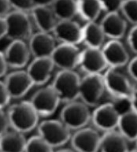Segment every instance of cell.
I'll return each instance as SVG.
<instances>
[{
	"label": "cell",
	"instance_id": "52a82bcc",
	"mask_svg": "<svg viewBox=\"0 0 137 152\" xmlns=\"http://www.w3.org/2000/svg\"><path fill=\"white\" fill-rule=\"evenodd\" d=\"M5 19L7 25V38L10 40H28L32 35V21L28 13L13 10Z\"/></svg>",
	"mask_w": 137,
	"mask_h": 152
},
{
	"label": "cell",
	"instance_id": "603a6c76",
	"mask_svg": "<svg viewBox=\"0 0 137 152\" xmlns=\"http://www.w3.org/2000/svg\"><path fill=\"white\" fill-rule=\"evenodd\" d=\"M26 143L24 133L12 129L0 136V151H25Z\"/></svg>",
	"mask_w": 137,
	"mask_h": 152
},
{
	"label": "cell",
	"instance_id": "f1b7e54d",
	"mask_svg": "<svg viewBox=\"0 0 137 152\" xmlns=\"http://www.w3.org/2000/svg\"><path fill=\"white\" fill-rule=\"evenodd\" d=\"M9 2L14 10L25 13H31L36 6L33 0H9Z\"/></svg>",
	"mask_w": 137,
	"mask_h": 152
},
{
	"label": "cell",
	"instance_id": "30bf717a",
	"mask_svg": "<svg viewBox=\"0 0 137 152\" xmlns=\"http://www.w3.org/2000/svg\"><path fill=\"white\" fill-rule=\"evenodd\" d=\"M82 50L78 45L59 43L55 48L51 59L55 66L62 70H74L80 66Z\"/></svg>",
	"mask_w": 137,
	"mask_h": 152
},
{
	"label": "cell",
	"instance_id": "d6a6232c",
	"mask_svg": "<svg viewBox=\"0 0 137 152\" xmlns=\"http://www.w3.org/2000/svg\"><path fill=\"white\" fill-rule=\"evenodd\" d=\"M9 127L10 125L7 111H5L4 107H0V136L8 131Z\"/></svg>",
	"mask_w": 137,
	"mask_h": 152
},
{
	"label": "cell",
	"instance_id": "ac0fdd59",
	"mask_svg": "<svg viewBox=\"0 0 137 152\" xmlns=\"http://www.w3.org/2000/svg\"><path fill=\"white\" fill-rule=\"evenodd\" d=\"M128 21L120 12L106 14L101 20V26L106 38L121 39L127 33Z\"/></svg>",
	"mask_w": 137,
	"mask_h": 152
},
{
	"label": "cell",
	"instance_id": "8d00e7d4",
	"mask_svg": "<svg viewBox=\"0 0 137 152\" xmlns=\"http://www.w3.org/2000/svg\"><path fill=\"white\" fill-rule=\"evenodd\" d=\"M7 25L5 17H0V40L4 37H7Z\"/></svg>",
	"mask_w": 137,
	"mask_h": 152
},
{
	"label": "cell",
	"instance_id": "8fae6325",
	"mask_svg": "<svg viewBox=\"0 0 137 152\" xmlns=\"http://www.w3.org/2000/svg\"><path fill=\"white\" fill-rule=\"evenodd\" d=\"M102 135L96 128L85 126L76 130L72 135L70 142L73 150L82 152L99 151Z\"/></svg>",
	"mask_w": 137,
	"mask_h": 152
},
{
	"label": "cell",
	"instance_id": "9a60e30c",
	"mask_svg": "<svg viewBox=\"0 0 137 152\" xmlns=\"http://www.w3.org/2000/svg\"><path fill=\"white\" fill-rule=\"evenodd\" d=\"M28 41L30 51L34 58H51L58 46L57 39L50 32L39 31L32 34Z\"/></svg>",
	"mask_w": 137,
	"mask_h": 152
},
{
	"label": "cell",
	"instance_id": "e0dca14e",
	"mask_svg": "<svg viewBox=\"0 0 137 152\" xmlns=\"http://www.w3.org/2000/svg\"><path fill=\"white\" fill-rule=\"evenodd\" d=\"M4 83L11 99L23 97L34 86L27 71L19 69L9 73L5 78Z\"/></svg>",
	"mask_w": 137,
	"mask_h": 152
},
{
	"label": "cell",
	"instance_id": "1f68e13d",
	"mask_svg": "<svg viewBox=\"0 0 137 152\" xmlns=\"http://www.w3.org/2000/svg\"><path fill=\"white\" fill-rule=\"evenodd\" d=\"M126 67L127 74L134 83L137 84V55H135V57L130 59Z\"/></svg>",
	"mask_w": 137,
	"mask_h": 152
},
{
	"label": "cell",
	"instance_id": "2e32d148",
	"mask_svg": "<svg viewBox=\"0 0 137 152\" xmlns=\"http://www.w3.org/2000/svg\"><path fill=\"white\" fill-rule=\"evenodd\" d=\"M79 67L86 74L104 73L108 68V65L102 48L87 47L82 50Z\"/></svg>",
	"mask_w": 137,
	"mask_h": 152
},
{
	"label": "cell",
	"instance_id": "d4e9b609",
	"mask_svg": "<svg viewBox=\"0 0 137 152\" xmlns=\"http://www.w3.org/2000/svg\"><path fill=\"white\" fill-rule=\"evenodd\" d=\"M51 8L58 20H72L78 14L77 0H55Z\"/></svg>",
	"mask_w": 137,
	"mask_h": 152
},
{
	"label": "cell",
	"instance_id": "f546056e",
	"mask_svg": "<svg viewBox=\"0 0 137 152\" xmlns=\"http://www.w3.org/2000/svg\"><path fill=\"white\" fill-rule=\"evenodd\" d=\"M125 0H100L103 11L106 14L121 12V9Z\"/></svg>",
	"mask_w": 137,
	"mask_h": 152
},
{
	"label": "cell",
	"instance_id": "ba28073f",
	"mask_svg": "<svg viewBox=\"0 0 137 152\" xmlns=\"http://www.w3.org/2000/svg\"><path fill=\"white\" fill-rule=\"evenodd\" d=\"M121 114L114 102H106L95 107L91 114V122L95 128L104 132L117 129Z\"/></svg>",
	"mask_w": 137,
	"mask_h": 152
},
{
	"label": "cell",
	"instance_id": "ffe728a7",
	"mask_svg": "<svg viewBox=\"0 0 137 152\" xmlns=\"http://www.w3.org/2000/svg\"><path fill=\"white\" fill-rule=\"evenodd\" d=\"M31 14L39 31L52 33L58 22V19L51 7L35 6L31 11Z\"/></svg>",
	"mask_w": 137,
	"mask_h": 152
},
{
	"label": "cell",
	"instance_id": "44dd1931",
	"mask_svg": "<svg viewBox=\"0 0 137 152\" xmlns=\"http://www.w3.org/2000/svg\"><path fill=\"white\" fill-rule=\"evenodd\" d=\"M129 141L124 135L117 129L105 132L102 135L100 148L101 151H128Z\"/></svg>",
	"mask_w": 137,
	"mask_h": 152
},
{
	"label": "cell",
	"instance_id": "8992f818",
	"mask_svg": "<svg viewBox=\"0 0 137 152\" xmlns=\"http://www.w3.org/2000/svg\"><path fill=\"white\" fill-rule=\"evenodd\" d=\"M106 87L103 73H87L80 80V99L90 107L99 105Z\"/></svg>",
	"mask_w": 137,
	"mask_h": 152
},
{
	"label": "cell",
	"instance_id": "277c9868",
	"mask_svg": "<svg viewBox=\"0 0 137 152\" xmlns=\"http://www.w3.org/2000/svg\"><path fill=\"white\" fill-rule=\"evenodd\" d=\"M38 134L52 147L53 149L62 148L69 142L72 130L60 120H46L37 126Z\"/></svg>",
	"mask_w": 137,
	"mask_h": 152
},
{
	"label": "cell",
	"instance_id": "5b68a950",
	"mask_svg": "<svg viewBox=\"0 0 137 152\" xmlns=\"http://www.w3.org/2000/svg\"><path fill=\"white\" fill-rule=\"evenodd\" d=\"M65 104L61 111L60 119L72 131L87 126L91 121L92 113L90 110V107L82 100L78 101L77 99Z\"/></svg>",
	"mask_w": 137,
	"mask_h": 152
},
{
	"label": "cell",
	"instance_id": "7402d4cb",
	"mask_svg": "<svg viewBox=\"0 0 137 152\" xmlns=\"http://www.w3.org/2000/svg\"><path fill=\"white\" fill-rule=\"evenodd\" d=\"M84 39L83 42L89 48H102L105 44L106 38L100 23L95 21H87L84 26Z\"/></svg>",
	"mask_w": 137,
	"mask_h": 152
},
{
	"label": "cell",
	"instance_id": "83f0119b",
	"mask_svg": "<svg viewBox=\"0 0 137 152\" xmlns=\"http://www.w3.org/2000/svg\"><path fill=\"white\" fill-rule=\"evenodd\" d=\"M121 12L128 23L137 25V0H125Z\"/></svg>",
	"mask_w": 137,
	"mask_h": 152
},
{
	"label": "cell",
	"instance_id": "d590c367",
	"mask_svg": "<svg viewBox=\"0 0 137 152\" xmlns=\"http://www.w3.org/2000/svg\"><path fill=\"white\" fill-rule=\"evenodd\" d=\"M9 66L7 65L6 58H5L4 54L0 52V78L2 77L6 74L7 71V68Z\"/></svg>",
	"mask_w": 137,
	"mask_h": 152
},
{
	"label": "cell",
	"instance_id": "4316f807",
	"mask_svg": "<svg viewBox=\"0 0 137 152\" xmlns=\"http://www.w3.org/2000/svg\"><path fill=\"white\" fill-rule=\"evenodd\" d=\"M52 147L39 134L27 140L25 151H52Z\"/></svg>",
	"mask_w": 137,
	"mask_h": 152
},
{
	"label": "cell",
	"instance_id": "ab89813d",
	"mask_svg": "<svg viewBox=\"0 0 137 152\" xmlns=\"http://www.w3.org/2000/svg\"><path fill=\"white\" fill-rule=\"evenodd\" d=\"M136 147H137V140L136 141Z\"/></svg>",
	"mask_w": 137,
	"mask_h": 152
},
{
	"label": "cell",
	"instance_id": "3957f363",
	"mask_svg": "<svg viewBox=\"0 0 137 152\" xmlns=\"http://www.w3.org/2000/svg\"><path fill=\"white\" fill-rule=\"evenodd\" d=\"M81 78L74 70L60 69L55 75L52 84L61 102H67L80 99V86Z\"/></svg>",
	"mask_w": 137,
	"mask_h": 152
},
{
	"label": "cell",
	"instance_id": "d6986e66",
	"mask_svg": "<svg viewBox=\"0 0 137 152\" xmlns=\"http://www.w3.org/2000/svg\"><path fill=\"white\" fill-rule=\"evenodd\" d=\"M55 67L51 58H34L26 71L34 85H44L50 80Z\"/></svg>",
	"mask_w": 137,
	"mask_h": 152
},
{
	"label": "cell",
	"instance_id": "cb8c5ba5",
	"mask_svg": "<svg viewBox=\"0 0 137 152\" xmlns=\"http://www.w3.org/2000/svg\"><path fill=\"white\" fill-rule=\"evenodd\" d=\"M117 129L129 142L137 140V113L129 109L121 113Z\"/></svg>",
	"mask_w": 137,
	"mask_h": 152
},
{
	"label": "cell",
	"instance_id": "4fadbf2b",
	"mask_svg": "<svg viewBox=\"0 0 137 152\" xmlns=\"http://www.w3.org/2000/svg\"><path fill=\"white\" fill-rule=\"evenodd\" d=\"M52 34L60 43L78 45L83 42L84 29L73 19L58 20Z\"/></svg>",
	"mask_w": 137,
	"mask_h": 152
},
{
	"label": "cell",
	"instance_id": "74e56055",
	"mask_svg": "<svg viewBox=\"0 0 137 152\" xmlns=\"http://www.w3.org/2000/svg\"><path fill=\"white\" fill-rule=\"evenodd\" d=\"M130 107L131 109L133 110L137 113V87L136 86L133 91V94L130 97Z\"/></svg>",
	"mask_w": 137,
	"mask_h": 152
},
{
	"label": "cell",
	"instance_id": "836d02e7",
	"mask_svg": "<svg viewBox=\"0 0 137 152\" xmlns=\"http://www.w3.org/2000/svg\"><path fill=\"white\" fill-rule=\"evenodd\" d=\"M11 99L8 89L4 82L0 80V107H5L9 104Z\"/></svg>",
	"mask_w": 137,
	"mask_h": 152
},
{
	"label": "cell",
	"instance_id": "4dcf8cb0",
	"mask_svg": "<svg viewBox=\"0 0 137 152\" xmlns=\"http://www.w3.org/2000/svg\"><path fill=\"white\" fill-rule=\"evenodd\" d=\"M127 47L131 52L137 55V25H133L127 33Z\"/></svg>",
	"mask_w": 137,
	"mask_h": 152
},
{
	"label": "cell",
	"instance_id": "f35d334b",
	"mask_svg": "<svg viewBox=\"0 0 137 152\" xmlns=\"http://www.w3.org/2000/svg\"><path fill=\"white\" fill-rule=\"evenodd\" d=\"M36 6H46L50 7L55 2V0H33Z\"/></svg>",
	"mask_w": 137,
	"mask_h": 152
},
{
	"label": "cell",
	"instance_id": "e575fe53",
	"mask_svg": "<svg viewBox=\"0 0 137 152\" xmlns=\"http://www.w3.org/2000/svg\"><path fill=\"white\" fill-rule=\"evenodd\" d=\"M11 8L9 0H0V17L7 16Z\"/></svg>",
	"mask_w": 137,
	"mask_h": 152
},
{
	"label": "cell",
	"instance_id": "7c38bea8",
	"mask_svg": "<svg viewBox=\"0 0 137 152\" xmlns=\"http://www.w3.org/2000/svg\"><path fill=\"white\" fill-rule=\"evenodd\" d=\"M108 67L121 69L127 66L130 61L129 49L121 39H109L102 48Z\"/></svg>",
	"mask_w": 137,
	"mask_h": 152
},
{
	"label": "cell",
	"instance_id": "7a4b0ae2",
	"mask_svg": "<svg viewBox=\"0 0 137 152\" xmlns=\"http://www.w3.org/2000/svg\"><path fill=\"white\" fill-rule=\"evenodd\" d=\"M106 90L113 99H130L135 88L133 80L120 69L108 67L103 73Z\"/></svg>",
	"mask_w": 137,
	"mask_h": 152
},
{
	"label": "cell",
	"instance_id": "5bb4252c",
	"mask_svg": "<svg viewBox=\"0 0 137 152\" xmlns=\"http://www.w3.org/2000/svg\"><path fill=\"white\" fill-rule=\"evenodd\" d=\"M3 54L8 66L16 69L27 66L32 55L29 46L24 40H12Z\"/></svg>",
	"mask_w": 137,
	"mask_h": 152
},
{
	"label": "cell",
	"instance_id": "6da1fadb",
	"mask_svg": "<svg viewBox=\"0 0 137 152\" xmlns=\"http://www.w3.org/2000/svg\"><path fill=\"white\" fill-rule=\"evenodd\" d=\"M7 114L11 129L23 133L32 131L39 125L40 116L30 101H21L11 105Z\"/></svg>",
	"mask_w": 137,
	"mask_h": 152
},
{
	"label": "cell",
	"instance_id": "484cf974",
	"mask_svg": "<svg viewBox=\"0 0 137 152\" xmlns=\"http://www.w3.org/2000/svg\"><path fill=\"white\" fill-rule=\"evenodd\" d=\"M78 14L86 22L95 21L103 11L100 0H77Z\"/></svg>",
	"mask_w": 137,
	"mask_h": 152
},
{
	"label": "cell",
	"instance_id": "9c48e42d",
	"mask_svg": "<svg viewBox=\"0 0 137 152\" xmlns=\"http://www.w3.org/2000/svg\"><path fill=\"white\" fill-rule=\"evenodd\" d=\"M30 102L39 115L42 117H48L55 114L60 102H62L59 95L52 84L39 89L32 95Z\"/></svg>",
	"mask_w": 137,
	"mask_h": 152
}]
</instances>
